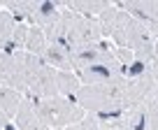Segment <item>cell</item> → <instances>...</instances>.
<instances>
[{"instance_id":"1","label":"cell","mask_w":158,"mask_h":130,"mask_svg":"<svg viewBox=\"0 0 158 130\" xmlns=\"http://www.w3.org/2000/svg\"><path fill=\"white\" fill-rule=\"evenodd\" d=\"M123 88H126V79H114L107 84H81V88L74 93L72 102L89 114H98L105 109L121 107Z\"/></svg>"},{"instance_id":"2","label":"cell","mask_w":158,"mask_h":130,"mask_svg":"<svg viewBox=\"0 0 158 130\" xmlns=\"http://www.w3.org/2000/svg\"><path fill=\"white\" fill-rule=\"evenodd\" d=\"M35 114H37L40 123L47 125L51 130H65L68 125L79 123L86 119V112L72 100L56 95V98H47V100H33Z\"/></svg>"},{"instance_id":"3","label":"cell","mask_w":158,"mask_h":130,"mask_svg":"<svg viewBox=\"0 0 158 130\" xmlns=\"http://www.w3.org/2000/svg\"><path fill=\"white\" fill-rule=\"evenodd\" d=\"M100 40H105V35H102V28H100L98 19H89V16L77 14L72 26H70L68 40H65L63 47L70 51H77V49H84V47L98 44Z\"/></svg>"},{"instance_id":"4","label":"cell","mask_w":158,"mask_h":130,"mask_svg":"<svg viewBox=\"0 0 158 130\" xmlns=\"http://www.w3.org/2000/svg\"><path fill=\"white\" fill-rule=\"evenodd\" d=\"M158 79L151 75L139 77V79H126V88H123V100H121V107L126 112L135 109V107L144 105V102L151 98L153 88H156Z\"/></svg>"},{"instance_id":"5","label":"cell","mask_w":158,"mask_h":130,"mask_svg":"<svg viewBox=\"0 0 158 130\" xmlns=\"http://www.w3.org/2000/svg\"><path fill=\"white\" fill-rule=\"evenodd\" d=\"M121 10H126L133 19L149 28L153 40H158V2L156 0H123L118 2Z\"/></svg>"},{"instance_id":"6","label":"cell","mask_w":158,"mask_h":130,"mask_svg":"<svg viewBox=\"0 0 158 130\" xmlns=\"http://www.w3.org/2000/svg\"><path fill=\"white\" fill-rule=\"evenodd\" d=\"M81 84H107L114 79H126V70L118 63L112 65H93V67H84V70H74Z\"/></svg>"},{"instance_id":"7","label":"cell","mask_w":158,"mask_h":130,"mask_svg":"<svg viewBox=\"0 0 158 130\" xmlns=\"http://www.w3.org/2000/svg\"><path fill=\"white\" fill-rule=\"evenodd\" d=\"M65 10V2H54V0H33V26L47 30L60 19Z\"/></svg>"},{"instance_id":"8","label":"cell","mask_w":158,"mask_h":130,"mask_svg":"<svg viewBox=\"0 0 158 130\" xmlns=\"http://www.w3.org/2000/svg\"><path fill=\"white\" fill-rule=\"evenodd\" d=\"M42 58L47 65H51L58 72H72V51L60 44H49Z\"/></svg>"},{"instance_id":"9","label":"cell","mask_w":158,"mask_h":130,"mask_svg":"<svg viewBox=\"0 0 158 130\" xmlns=\"http://www.w3.org/2000/svg\"><path fill=\"white\" fill-rule=\"evenodd\" d=\"M109 5H112L109 0H68L65 2V7L70 12H74L79 16H89V19H98Z\"/></svg>"},{"instance_id":"10","label":"cell","mask_w":158,"mask_h":130,"mask_svg":"<svg viewBox=\"0 0 158 130\" xmlns=\"http://www.w3.org/2000/svg\"><path fill=\"white\" fill-rule=\"evenodd\" d=\"M26 95L19 93V91L14 88H7V86H0V109L5 112L7 119H16V114H19V107L21 102H23Z\"/></svg>"},{"instance_id":"11","label":"cell","mask_w":158,"mask_h":130,"mask_svg":"<svg viewBox=\"0 0 158 130\" xmlns=\"http://www.w3.org/2000/svg\"><path fill=\"white\" fill-rule=\"evenodd\" d=\"M123 130H151V123H149V114H147V107L139 105V107H135V109L126 112Z\"/></svg>"},{"instance_id":"12","label":"cell","mask_w":158,"mask_h":130,"mask_svg":"<svg viewBox=\"0 0 158 130\" xmlns=\"http://www.w3.org/2000/svg\"><path fill=\"white\" fill-rule=\"evenodd\" d=\"M56 86H58V95L72 100L74 93L81 88V81H79V77L74 72H58L56 75Z\"/></svg>"},{"instance_id":"13","label":"cell","mask_w":158,"mask_h":130,"mask_svg":"<svg viewBox=\"0 0 158 130\" xmlns=\"http://www.w3.org/2000/svg\"><path fill=\"white\" fill-rule=\"evenodd\" d=\"M121 16H123V10H121L116 2H112V5L98 16V23H100V28H102V35L105 37H109L114 33V28H116V23L121 21Z\"/></svg>"},{"instance_id":"14","label":"cell","mask_w":158,"mask_h":130,"mask_svg":"<svg viewBox=\"0 0 158 130\" xmlns=\"http://www.w3.org/2000/svg\"><path fill=\"white\" fill-rule=\"evenodd\" d=\"M47 47H49V42H47V35H44V30L37 28V26H30L28 30V42H26V49L28 54L33 56H44Z\"/></svg>"},{"instance_id":"15","label":"cell","mask_w":158,"mask_h":130,"mask_svg":"<svg viewBox=\"0 0 158 130\" xmlns=\"http://www.w3.org/2000/svg\"><path fill=\"white\" fill-rule=\"evenodd\" d=\"M14 28H16V19L12 16V12L0 10V51H2V47L12 40Z\"/></svg>"},{"instance_id":"16","label":"cell","mask_w":158,"mask_h":130,"mask_svg":"<svg viewBox=\"0 0 158 130\" xmlns=\"http://www.w3.org/2000/svg\"><path fill=\"white\" fill-rule=\"evenodd\" d=\"M112 54H114V58H116V63L121 65V67H128L130 63L135 60V54L130 49H123V47H112Z\"/></svg>"},{"instance_id":"17","label":"cell","mask_w":158,"mask_h":130,"mask_svg":"<svg viewBox=\"0 0 158 130\" xmlns=\"http://www.w3.org/2000/svg\"><path fill=\"white\" fill-rule=\"evenodd\" d=\"M65 130H100V123L95 121V116L86 114V119H84V121H79V123H72V125H68Z\"/></svg>"},{"instance_id":"18","label":"cell","mask_w":158,"mask_h":130,"mask_svg":"<svg viewBox=\"0 0 158 130\" xmlns=\"http://www.w3.org/2000/svg\"><path fill=\"white\" fill-rule=\"evenodd\" d=\"M151 77L158 79V40H156V51H153V60H151Z\"/></svg>"},{"instance_id":"19","label":"cell","mask_w":158,"mask_h":130,"mask_svg":"<svg viewBox=\"0 0 158 130\" xmlns=\"http://www.w3.org/2000/svg\"><path fill=\"white\" fill-rule=\"evenodd\" d=\"M7 123H10V119H7V116H5V112L0 109V130L5 128V125H7Z\"/></svg>"},{"instance_id":"20","label":"cell","mask_w":158,"mask_h":130,"mask_svg":"<svg viewBox=\"0 0 158 130\" xmlns=\"http://www.w3.org/2000/svg\"><path fill=\"white\" fill-rule=\"evenodd\" d=\"M0 10H2V2H0Z\"/></svg>"},{"instance_id":"21","label":"cell","mask_w":158,"mask_h":130,"mask_svg":"<svg viewBox=\"0 0 158 130\" xmlns=\"http://www.w3.org/2000/svg\"><path fill=\"white\" fill-rule=\"evenodd\" d=\"M0 54H2V51H0Z\"/></svg>"}]
</instances>
